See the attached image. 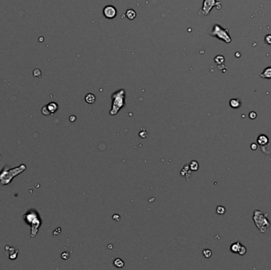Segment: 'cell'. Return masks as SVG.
I'll list each match as a JSON object with an SVG mask.
<instances>
[{
    "label": "cell",
    "mask_w": 271,
    "mask_h": 270,
    "mask_svg": "<svg viewBox=\"0 0 271 270\" xmlns=\"http://www.w3.org/2000/svg\"><path fill=\"white\" fill-rule=\"evenodd\" d=\"M268 214L264 213L260 210H255L253 214V221L257 227V228L260 230V232L265 234L269 231L270 227V222L267 218Z\"/></svg>",
    "instance_id": "obj_1"
},
{
    "label": "cell",
    "mask_w": 271,
    "mask_h": 270,
    "mask_svg": "<svg viewBox=\"0 0 271 270\" xmlns=\"http://www.w3.org/2000/svg\"><path fill=\"white\" fill-rule=\"evenodd\" d=\"M210 35L212 37H214L218 38L219 40H223L225 43H231V38L230 37L229 34H228V29H224L221 27L220 25H215L213 26L212 32H211Z\"/></svg>",
    "instance_id": "obj_2"
},
{
    "label": "cell",
    "mask_w": 271,
    "mask_h": 270,
    "mask_svg": "<svg viewBox=\"0 0 271 270\" xmlns=\"http://www.w3.org/2000/svg\"><path fill=\"white\" fill-rule=\"evenodd\" d=\"M125 92L124 90H119L117 92L114 93L112 95L113 98V109L112 111H111V114H113V112L114 114L117 113L119 109L122 106H124L125 104Z\"/></svg>",
    "instance_id": "obj_3"
},
{
    "label": "cell",
    "mask_w": 271,
    "mask_h": 270,
    "mask_svg": "<svg viewBox=\"0 0 271 270\" xmlns=\"http://www.w3.org/2000/svg\"><path fill=\"white\" fill-rule=\"evenodd\" d=\"M214 7H217L218 8V3L216 0H204L202 8L200 10L199 13L205 16L210 13L212 9Z\"/></svg>",
    "instance_id": "obj_4"
},
{
    "label": "cell",
    "mask_w": 271,
    "mask_h": 270,
    "mask_svg": "<svg viewBox=\"0 0 271 270\" xmlns=\"http://www.w3.org/2000/svg\"><path fill=\"white\" fill-rule=\"evenodd\" d=\"M117 10L114 6H106L104 7L103 9V15L105 16V19H113L117 16Z\"/></svg>",
    "instance_id": "obj_5"
},
{
    "label": "cell",
    "mask_w": 271,
    "mask_h": 270,
    "mask_svg": "<svg viewBox=\"0 0 271 270\" xmlns=\"http://www.w3.org/2000/svg\"><path fill=\"white\" fill-rule=\"evenodd\" d=\"M269 137L266 135H265V134H261V135H258V138H257V144H258L260 147H262V146H266V144L269 143Z\"/></svg>",
    "instance_id": "obj_6"
},
{
    "label": "cell",
    "mask_w": 271,
    "mask_h": 270,
    "mask_svg": "<svg viewBox=\"0 0 271 270\" xmlns=\"http://www.w3.org/2000/svg\"><path fill=\"white\" fill-rule=\"evenodd\" d=\"M229 105L231 108L236 109L241 107V102L239 98H232L230 100Z\"/></svg>",
    "instance_id": "obj_7"
},
{
    "label": "cell",
    "mask_w": 271,
    "mask_h": 270,
    "mask_svg": "<svg viewBox=\"0 0 271 270\" xmlns=\"http://www.w3.org/2000/svg\"><path fill=\"white\" fill-rule=\"evenodd\" d=\"M260 76L263 78H267V79H270L271 78V67H268L263 70V71L260 74Z\"/></svg>",
    "instance_id": "obj_8"
},
{
    "label": "cell",
    "mask_w": 271,
    "mask_h": 270,
    "mask_svg": "<svg viewBox=\"0 0 271 270\" xmlns=\"http://www.w3.org/2000/svg\"><path fill=\"white\" fill-rule=\"evenodd\" d=\"M241 245H242V244H241L239 242H233V243H231V246H230V250H231V253H238V252H239V248H240Z\"/></svg>",
    "instance_id": "obj_9"
},
{
    "label": "cell",
    "mask_w": 271,
    "mask_h": 270,
    "mask_svg": "<svg viewBox=\"0 0 271 270\" xmlns=\"http://www.w3.org/2000/svg\"><path fill=\"white\" fill-rule=\"evenodd\" d=\"M125 16L129 20H133L136 18V13L135 10H133L132 9H129V10H128L127 11L125 12Z\"/></svg>",
    "instance_id": "obj_10"
},
{
    "label": "cell",
    "mask_w": 271,
    "mask_h": 270,
    "mask_svg": "<svg viewBox=\"0 0 271 270\" xmlns=\"http://www.w3.org/2000/svg\"><path fill=\"white\" fill-rule=\"evenodd\" d=\"M96 98L93 93H87L85 97V101L88 104H94L95 102Z\"/></svg>",
    "instance_id": "obj_11"
},
{
    "label": "cell",
    "mask_w": 271,
    "mask_h": 270,
    "mask_svg": "<svg viewBox=\"0 0 271 270\" xmlns=\"http://www.w3.org/2000/svg\"><path fill=\"white\" fill-rule=\"evenodd\" d=\"M47 106H48V108H49L50 113H55L56 111L57 108H58V106H57V104H56L55 102H51V103L49 104Z\"/></svg>",
    "instance_id": "obj_12"
},
{
    "label": "cell",
    "mask_w": 271,
    "mask_h": 270,
    "mask_svg": "<svg viewBox=\"0 0 271 270\" xmlns=\"http://www.w3.org/2000/svg\"><path fill=\"white\" fill-rule=\"evenodd\" d=\"M114 265H115L116 267H117V268H122V267H124L125 263H124V262L121 260V259L117 258V259H115V260H114Z\"/></svg>",
    "instance_id": "obj_13"
},
{
    "label": "cell",
    "mask_w": 271,
    "mask_h": 270,
    "mask_svg": "<svg viewBox=\"0 0 271 270\" xmlns=\"http://www.w3.org/2000/svg\"><path fill=\"white\" fill-rule=\"evenodd\" d=\"M190 169L194 171H197L199 169V164L197 161H192L190 163Z\"/></svg>",
    "instance_id": "obj_14"
},
{
    "label": "cell",
    "mask_w": 271,
    "mask_h": 270,
    "mask_svg": "<svg viewBox=\"0 0 271 270\" xmlns=\"http://www.w3.org/2000/svg\"><path fill=\"white\" fill-rule=\"evenodd\" d=\"M214 60L217 64H222V63H224V57L223 56L219 55L217 56H216V58L214 59Z\"/></svg>",
    "instance_id": "obj_15"
},
{
    "label": "cell",
    "mask_w": 271,
    "mask_h": 270,
    "mask_svg": "<svg viewBox=\"0 0 271 270\" xmlns=\"http://www.w3.org/2000/svg\"><path fill=\"white\" fill-rule=\"evenodd\" d=\"M226 212V209L224 207V206H218L217 208H216V213L219 214V215H224V213H225Z\"/></svg>",
    "instance_id": "obj_16"
},
{
    "label": "cell",
    "mask_w": 271,
    "mask_h": 270,
    "mask_svg": "<svg viewBox=\"0 0 271 270\" xmlns=\"http://www.w3.org/2000/svg\"><path fill=\"white\" fill-rule=\"evenodd\" d=\"M202 253L203 255L205 256V257H206V258H209V257L212 256V251H211L210 250H209V249H205V250H203Z\"/></svg>",
    "instance_id": "obj_17"
},
{
    "label": "cell",
    "mask_w": 271,
    "mask_h": 270,
    "mask_svg": "<svg viewBox=\"0 0 271 270\" xmlns=\"http://www.w3.org/2000/svg\"><path fill=\"white\" fill-rule=\"evenodd\" d=\"M246 253H247V248L243 245H241V246H240V248H239V252H238V253H239V255L243 256V255H245V254H246Z\"/></svg>",
    "instance_id": "obj_18"
},
{
    "label": "cell",
    "mask_w": 271,
    "mask_h": 270,
    "mask_svg": "<svg viewBox=\"0 0 271 270\" xmlns=\"http://www.w3.org/2000/svg\"><path fill=\"white\" fill-rule=\"evenodd\" d=\"M257 114H256V112H254V111H251V112L249 113V114H248V117H249V118L251 119V120H254V119L257 118Z\"/></svg>",
    "instance_id": "obj_19"
},
{
    "label": "cell",
    "mask_w": 271,
    "mask_h": 270,
    "mask_svg": "<svg viewBox=\"0 0 271 270\" xmlns=\"http://www.w3.org/2000/svg\"><path fill=\"white\" fill-rule=\"evenodd\" d=\"M42 114H43L44 115H49V114H51L50 111H49V108H48L47 105L42 108Z\"/></svg>",
    "instance_id": "obj_20"
},
{
    "label": "cell",
    "mask_w": 271,
    "mask_h": 270,
    "mask_svg": "<svg viewBox=\"0 0 271 270\" xmlns=\"http://www.w3.org/2000/svg\"><path fill=\"white\" fill-rule=\"evenodd\" d=\"M265 42L266 45H271V34H268L265 37Z\"/></svg>",
    "instance_id": "obj_21"
},
{
    "label": "cell",
    "mask_w": 271,
    "mask_h": 270,
    "mask_svg": "<svg viewBox=\"0 0 271 270\" xmlns=\"http://www.w3.org/2000/svg\"><path fill=\"white\" fill-rule=\"evenodd\" d=\"M258 144H256V143H253V144H251V149L253 151H256L257 149H258Z\"/></svg>",
    "instance_id": "obj_22"
},
{
    "label": "cell",
    "mask_w": 271,
    "mask_h": 270,
    "mask_svg": "<svg viewBox=\"0 0 271 270\" xmlns=\"http://www.w3.org/2000/svg\"><path fill=\"white\" fill-rule=\"evenodd\" d=\"M61 257H62L63 259L66 260V259H67L69 257V253H67V252H64V253H62V255H61Z\"/></svg>",
    "instance_id": "obj_23"
},
{
    "label": "cell",
    "mask_w": 271,
    "mask_h": 270,
    "mask_svg": "<svg viewBox=\"0 0 271 270\" xmlns=\"http://www.w3.org/2000/svg\"><path fill=\"white\" fill-rule=\"evenodd\" d=\"M113 219H114V220H117V221H120V215H117V214H115V215H113Z\"/></svg>",
    "instance_id": "obj_24"
},
{
    "label": "cell",
    "mask_w": 271,
    "mask_h": 270,
    "mask_svg": "<svg viewBox=\"0 0 271 270\" xmlns=\"http://www.w3.org/2000/svg\"><path fill=\"white\" fill-rule=\"evenodd\" d=\"M140 135H141V137H142V138H146V137H147V132H144H144H141V133H140Z\"/></svg>",
    "instance_id": "obj_25"
},
{
    "label": "cell",
    "mask_w": 271,
    "mask_h": 270,
    "mask_svg": "<svg viewBox=\"0 0 271 270\" xmlns=\"http://www.w3.org/2000/svg\"><path fill=\"white\" fill-rule=\"evenodd\" d=\"M75 120H76V117H75V116H71L70 117L71 121H75Z\"/></svg>",
    "instance_id": "obj_26"
}]
</instances>
